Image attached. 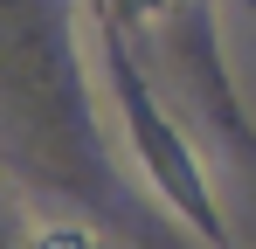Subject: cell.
Masks as SVG:
<instances>
[{
	"label": "cell",
	"mask_w": 256,
	"mask_h": 249,
	"mask_svg": "<svg viewBox=\"0 0 256 249\" xmlns=\"http://www.w3.org/2000/svg\"><path fill=\"white\" fill-rule=\"evenodd\" d=\"M146 7H152V14H160V7H180V0H146Z\"/></svg>",
	"instance_id": "7a4b0ae2"
},
{
	"label": "cell",
	"mask_w": 256,
	"mask_h": 249,
	"mask_svg": "<svg viewBox=\"0 0 256 249\" xmlns=\"http://www.w3.org/2000/svg\"><path fill=\"white\" fill-rule=\"evenodd\" d=\"M35 249H104V236H90L76 222H42L35 228Z\"/></svg>",
	"instance_id": "6da1fadb"
}]
</instances>
